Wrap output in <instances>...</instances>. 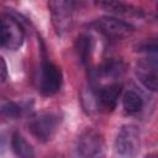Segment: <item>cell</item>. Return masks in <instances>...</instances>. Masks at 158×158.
<instances>
[{
  "label": "cell",
  "instance_id": "d6986e66",
  "mask_svg": "<svg viewBox=\"0 0 158 158\" xmlns=\"http://www.w3.org/2000/svg\"><path fill=\"white\" fill-rule=\"evenodd\" d=\"M51 158H62V157H59V156H56V157H51Z\"/></svg>",
  "mask_w": 158,
  "mask_h": 158
},
{
  "label": "cell",
  "instance_id": "9c48e42d",
  "mask_svg": "<svg viewBox=\"0 0 158 158\" xmlns=\"http://www.w3.org/2000/svg\"><path fill=\"white\" fill-rule=\"evenodd\" d=\"M136 77L146 89L156 91L158 86L157 57L152 56L139 60L136 67Z\"/></svg>",
  "mask_w": 158,
  "mask_h": 158
},
{
  "label": "cell",
  "instance_id": "3957f363",
  "mask_svg": "<svg viewBox=\"0 0 158 158\" xmlns=\"http://www.w3.org/2000/svg\"><path fill=\"white\" fill-rule=\"evenodd\" d=\"M25 40L21 23L9 14H0V48L9 51L19 49Z\"/></svg>",
  "mask_w": 158,
  "mask_h": 158
},
{
  "label": "cell",
  "instance_id": "4fadbf2b",
  "mask_svg": "<svg viewBox=\"0 0 158 158\" xmlns=\"http://www.w3.org/2000/svg\"><path fill=\"white\" fill-rule=\"evenodd\" d=\"M122 106L125 109V111L130 115H135L137 112H139L143 107V99L142 96L135 91V90H127L123 93L122 96Z\"/></svg>",
  "mask_w": 158,
  "mask_h": 158
},
{
  "label": "cell",
  "instance_id": "277c9868",
  "mask_svg": "<svg viewBox=\"0 0 158 158\" xmlns=\"http://www.w3.org/2000/svg\"><path fill=\"white\" fill-rule=\"evenodd\" d=\"M141 147L139 130L135 125H123L115 138V151L118 158H136Z\"/></svg>",
  "mask_w": 158,
  "mask_h": 158
},
{
  "label": "cell",
  "instance_id": "7c38bea8",
  "mask_svg": "<svg viewBox=\"0 0 158 158\" xmlns=\"http://www.w3.org/2000/svg\"><path fill=\"white\" fill-rule=\"evenodd\" d=\"M75 49L78 53V57L80 58L81 63L88 65L91 56H93V51H94V44H93V38L88 35H81L78 37L77 42H75Z\"/></svg>",
  "mask_w": 158,
  "mask_h": 158
},
{
  "label": "cell",
  "instance_id": "ac0fdd59",
  "mask_svg": "<svg viewBox=\"0 0 158 158\" xmlns=\"http://www.w3.org/2000/svg\"><path fill=\"white\" fill-rule=\"evenodd\" d=\"M144 158H156V157H154V156H146Z\"/></svg>",
  "mask_w": 158,
  "mask_h": 158
},
{
  "label": "cell",
  "instance_id": "6da1fadb",
  "mask_svg": "<svg viewBox=\"0 0 158 158\" xmlns=\"http://www.w3.org/2000/svg\"><path fill=\"white\" fill-rule=\"evenodd\" d=\"M60 126V117L56 112L43 111L33 115L28 121L31 135L40 142H49L57 133Z\"/></svg>",
  "mask_w": 158,
  "mask_h": 158
},
{
  "label": "cell",
  "instance_id": "ba28073f",
  "mask_svg": "<svg viewBox=\"0 0 158 158\" xmlns=\"http://www.w3.org/2000/svg\"><path fill=\"white\" fill-rule=\"evenodd\" d=\"M95 90V98L98 102L99 110H104L106 112H111L116 109L118 98L122 91L121 84L117 81H111L110 84L93 86Z\"/></svg>",
  "mask_w": 158,
  "mask_h": 158
},
{
  "label": "cell",
  "instance_id": "52a82bcc",
  "mask_svg": "<svg viewBox=\"0 0 158 158\" xmlns=\"http://www.w3.org/2000/svg\"><path fill=\"white\" fill-rule=\"evenodd\" d=\"M95 27L107 38L122 40L135 32V27L115 16H101L95 21Z\"/></svg>",
  "mask_w": 158,
  "mask_h": 158
},
{
  "label": "cell",
  "instance_id": "8992f818",
  "mask_svg": "<svg viewBox=\"0 0 158 158\" xmlns=\"http://www.w3.org/2000/svg\"><path fill=\"white\" fill-rule=\"evenodd\" d=\"M63 83L62 70L58 65L49 60H43L40 69L38 78V90L44 96H52L57 94Z\"/></svg>",
  "mask_w": 158,
  "mask_h": 158
},
{
  "label": "cell",
  "instance_id": "9a60e30c",
  "mask_svg": "<svg viewBox=\"0 0 158 158\" xmlns=\"http://www.w3.org/2000/svg\"><path fill=\"white\" fill-rule=\"evenodd\" d=\"M136 51L138 52H143V53H152V54H156L157 53V41L156 40H146L141 43H138L136 46Z\"/></svg>",
  "mask_w": 158,
  "mask_h": 158
},
{
  "label": "cell",
  "instance_id": "30bf717a",
  "mask_svg": "<svg viewBox=\"0 0 158 158\" xmlns=\"http://www.w3.org/2000/svg\"><path fill=\"white\" fill-rule=\"evenodd\" d=\"M96 5L115 15H125V16H132V15L142 16L143 15L142 9L136 7L131 4L121 2V1H99L96 2Z\"/></svg>",
  "mask_w": 158,
  "mask_h": 158
},
{
  "label": "cell",
  "instance_id": "e0dca14e",
  "mask_svg": "<svg viewBox=\"0 0 158 158\" xmlns=\"http://www.w3.org/2000/svg\"><path fill=\"white\" fill-rule=\"evenodd\" d=\"M5 149H6V137L4 133L0 132V156H2Z\"/></svg>",
  "mask_w": 158,
  "mask_h": 158
},
{
  "label": "cell",
  "instance_id": "5b68a950",
  "mask_svg": "<svg viewBox=\"0 0 158 158\" xmlns=\"http://www.w3.org/2000/svg\"><path fill=\"white\" fill-rule=\"evenodd\" d=\"M104 149V137L95 128H85L77 138L75 154L78 158H98Z\"/></svg>",
  "mask_w": 158,
  "mask_h": 158
},
{
  "label": "cell",
  "instance_id": "5bb4252c",
  "mask_svg": "<svg viewBox=\"0 0 158 158\" xmlns=\"http://www.w3.org/2000/svg\"><path fill=\"white\" fill-rule=\"evenodd\" d=\"M22 114L21 105L9 101V100H0V115L9 117V118H16Z\"/></svg>",
  "mask_w": 158,
  "mask_h": 158
},
{
  "label": "cell",
  "instance_id": "7a4b0ae2",
  "mask_svg": "<svg viewBox=\"0 0 158 158\" xmlns=\"http://www.w3.org/2000/svg\"><path fill=\"white\" fill-rule=\"evenodd\" d=\"M77 6H78V2H75V1L56 0V1L48 2L52 23L58 35L63 36L73 28L74 12H75Z\"/></svg>",
  "mask_w": 158,
  "mask_h": 158
},
{
  "label": "cell",
  "instance_id": "8fae6325",
  "mask_svg": "<svg viewBox=\"0 0 158 158\" xmlns=\"http://www.w3.org/2000/svg\"><path fill=\"white\" fill-rule=\"evenodd\" d=\"M11 148L17 158H35V149L31 143L19 132H14L11 136Z\"/></svg>",
  "mask_w": 158,
  "mask_h": 158
},
{
  "label": "cell",
  "instance_id": "2e32d148",
  "mask_svg": "<svg viewBox=\"0 0 158 158\" xmlns=\"http://www.w3.org/2000/svg\"><path fill=\"white\" fill-rule=\"evenodd\" d=\"M7 77H9V72H7L6 62H5V59L2 57H0V84L5 83Z\"/></svg>",
  "mask_w": 158,
  "mask_h": 158
}]
</instances>
